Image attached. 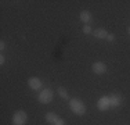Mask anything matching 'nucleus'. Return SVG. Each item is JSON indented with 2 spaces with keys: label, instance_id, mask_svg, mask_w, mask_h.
I'll return each mask as SVG.
<instances>
[{
  "label": "nucleus",
  "instance_id": "1",
  "mask_svg": "<svg viewBox=\"0 0 130 125\" xmlns=\"http://www.w3.org/2000/svg\"><path fill=\"white\" fill-rule=\"evenodd\" d=\"M69 108H71V111L76 115L86 114V106L80 99H71L69 100Z\"/></svg>",
  "mask_w": 130,
  "mask_h": 125
},
{
  "label": "nucleus",
  "instance_id": "2",
  "mask_svg": "<svg viewBox=\"0 0 130 125\" xmlns=\"http://www.w3.org/2000/svg\"><path fill=\"white\" fill-rule=\"evenodd\" d=\"M53 99H54V92H53V89H48V88L42 89V92L38 96V100L40 103H43V104H48Z\"/></svg>",
  "mask_w": 130,
  "mask_h": 125
},
{
  "label": "nucleus",
  "instance_id": "3",
  "mask_svg": "<svg viewBox=\"0 0 130 125\" xmlns=\"http://www.w3.org/2000/svg\"><path fill=\"white\" fill-rule=\"evenodd\" d=\"M28 121V114L22 110H18L13 115V124L14 125H25Z\"/></svg>",
  "mask_w": 130,
  "mask_h": 125
},
{
  "label": "nucleus",
  "instance_id": "4",
  "mask_svg": "<svg viewBox=\"0 0 130 125\" xmlns=\"http://www.w3.org/2000/svg\"><path fill=\"white\" fill-rule=\"evenodd\" d=\"M46 121L50 125H67L64 118H61L60 115H57L55 112H47V114H46Z\"/></svg>",
  "mask_w": 130,
  "mask_h": 125
},
{
  "label": "nucleus",
  "instance_id": "5",
  "mask_svg": "<svg viewBox=\"0 0 130 125\" xmlns=\"http://www.w3.org/2000/svg\"><path fill=\"white\" fill-rule=\"evenodd\" d=\"M28 86H29L32 90H42V88H43V81L40 79V78L30 77L29 79H28Z\"/></svg>",
  "mask_w": 130,
  "mask_h": 125
},
{
  "label": "nucleus",
  "instance_id": "6",
  "mask_svg": "<svg viewBox=\"0 0 130 125\" xmlns=\"http://www.w3.org/2000/svg\"><path fill=\"white\" fill-rule=\"evenodd\" d=\"M97 108L100 111H107L108 108H111V102H109V96H103L98 99L97 102Z\"/></svg>",
  "mask_w": 130,
  "mask_h": 125
},
{
  "label": "nucleus",
  "instance_id": "7",
  "mask_svg": "<svg viewBox=\"0 0 130 125\" xmlns=\"http://www.w3.org/2000/svg\"><path fill=\"white\" fill-rule=\"evenodd\" d=\"M91 70H93V72L94 74H97V75H103L107 72V70H108V67H107V64L103 61H97V62H94V64L91 65Z\"/></svg>",
  "mask_w": 130,
  "mask_h": 125
},
{
  "label": "nucleus",
  "instance_id": "8",
  "mask_svg": "<svg viewBox=\"0 0 130 125\" xmlns=\"http://www.w3.org/2000/svg\"><path fill=\"white\" fill-rule=\"evenodd\" d=\"M109 102H111V108H116L122 104V96L119 93H112L109 96Z\"/></svg>",
  "mask_w": 130,
  "mask_h": 125
},
{
  "label": "nucleus",
  "instance_id": "9",
  "mask_svg": "<svg viewBox=\"0 0 130 125\" xmlns=\"http://www.w3.org/2000/svg\"><path fill=\"white\" fill-rule=\"evenodd\" d=\"M79 18H80V21H82L85 25H89L93 21V17H91V14H90V11H87V10H83L82 12H80V15H79Z\"/></svg>",
  "mask_w": 130,
  "mask_h": 125
},
{
  "label": "nucleus",
  "instance_id": "10",
  "mask_svg": "<svg viewBox=\"0 0 130 125\" xmlns=\"http://www.w3.org/2000/svg\"><path fill=\"white\" fill-rule=\"evenodd\" d=\"M93 35L97 38V39H107L108 32H107V29H104V28H97L95 31H93Z\"/></svg>",
  "mask_w": 130,
  "mask_h": 125
},
{
  "label": "nucleus",
  "instance_id": "11",
  "mask_svg": "<svg viewBox=\"0 0 130 125\" xmlns=\"http://www.w3.org/2000/svg\"><path fill=\"white\" fill-rule=\"evenodd\" d=\"M58 95H60V97H62V99H68V92H67V89H65V88H58Z\"/></svg>",
  "mask_w": 130,
  "mask_h": 125
},
{
  "label": "nucleus",
  "instance_id": "12",
  "mask_svg": "<svg viewBox=\"0 0 130 125\" xmlns=\"http://www.w3.org/2000/svg\"><path fill=\"white\" fill-rule=\"evenodd\" d=\"M82 31H83V33H86V35H90V33L93 32V29H91L90 25H83Z\"/></svg>",
  "mask_w": 130,
  "mask_h": 125
},
{
  "label": "nucleus",
  "instance_id": "13",
  "mask_svg": "<svg viewBox=\"0 0 130 125\" xmlns=\"http://www.w3.org/2000/svg\"><path fill=\"white\" fill-rule=\"evenodd\" d=\"M107 40H108V42H113V40H115V35H113V33H108Z\"/></svg>",
  "mask_w": 130,
  "mask_h": 125
},
{
  "label": "nucleus",
  "instance_id": "14",
  "mask_svg": "<svg viewBox=\"0 0 130 125\" xmlns=\"http://www.w3.org/2000/svg\"><path fill=\"white\" fill-rule=\"evenodd\" d=\"M4 62H6V56L4 54H0V64H4Z\"/></svg>",
  "mask_w": 130,
  "mask_h": 125
},
{
  "label": "nucleus",
  "instance_id": "15",
  "mask_svg": "<svg viewBox=\"0 0 130 125\" xmlns=\"http://www.w3.org/2000/svg\"><path fill=\"white\" fill-rule=\"evenodd\" d=\"M4 49H6V43L3 42V40H2V42H0V50H2V52H3V50H4Z\"/></svg>",
  "mask_w": 130,
  "mask_h": 125
},
{
  "label": "nucleus",
  "instance_id": "16",
  "mask_svg": "<svg viewBox=\"0 0 130 125\" xmlns=\"http://www.w3.org/2000/svg\"><path fill=\"white\" fill-rule=\"evenodd\" d=\"M127 33H129V36H130V25H129V28H127Z\"/></svg>",
  "mask_w": 130,
  "mask_h": 125
}]
</instances>
